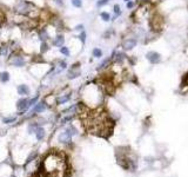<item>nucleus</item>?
<instances>
[{
  "mask_svg": "<svg viewBox=\"0 0 188 177\" xmlns=\"http://www.w3.org/2000/svg\"><path fill=\"white\" fill-rule=\"evenodd\" d=\"M12 12L15 15H20L28 19H39L41 11L32 0H15L12 6Z\"/></svg>",
  "mask_w": 188,
  "mask_h": 177,
  "instance_id": "1",
  "label": "nucleus"
},
{
  "mask_svg": "<svg viewBox=\"0 0 188 177\" xmlns=\"http://www.w3.org/2000/svg\"><path fill=\"white\" fill-rule=\"evenodd\" d=\"M7 64L10 66H13V67H18V69H21V67H25L26 65L28 64V59H27V56H25L24 52L21 47H15V49L11 50V53L8 54V57L6 59Z\"/></svg>",
  "mask_w": 188,
  "mask_h": 177,
  "instance_id": "2",
  "label": "nucleus"
},
{
  "mask_svg": "<svg viewBox=\"0 0 188 177\" xmlns=\"http://www.w3.org/2000/svg\"><path fill=\"white\" fill-rule=\"evenodd\" d=\"M165 24H166L165 15L156 10L152 11L150 18H148V27H150V30H152V31H154V32L160 35L164 31Z\"/></svg>",
  "mask_w": 188,
  "mask_h": 177,
  "instance_id": "3",
  "label": "nucleus"
},
{
  "mask_svg": "<svg viewBox=\"0 0 188 177\" xmlns=\"http://www.w3.org/2000/svg\"><path fill=\"white\" fill-rule=\"evenodd\" d=\"M139 43H140V39L136 37L134 31H133V30H130V31H127V35H124V37L121 38L120 49L124 50L125 52H132V51L139 45Z\"/></svg>",
  "mask_w": 188,
  "mask_h": 177,
  "instance_id": "4",
  "label": "nucleus"
},
{
  "mask_svg": "<svg viewBox=\"0 0 188 177\" xmlns=\"http://www.w3.org/2000/svg\"><path fill=\"white\" fill-rule=\"evenodd\" d=\"M146 60L150 63V65H159L162 63V54L160 53L159 51H155V50H150L145 53Z\"/></svg>",
  "mask_w": 188,
  "mask_h": 177,
  "instance_id": "5",
  "label": "nucleus"
},
{
  "mask_svg": "<svg viewBox=\"0 0 188 177\" xmlns=\"http://www.w3.org/2000/svg\"><path fill=\"white\" fill-rule=\"evenodd\" d=\"M75 135H78V130L75 129V126L68 125L67 128L65 129V131L59 135V141L61 143H68Z\"/></svg>",
  "mask_w": 188,
  "mask_h": 177,
  "instance_id": "6",
  "label": "nucleus"
},
{
  "mask_svg": "<svg viewBox=\"0 0 188 177\" xmlns=\"http://www.w3.org/2000/svg\"><path fill=\"white\" fill-rule=\"evenodd\" d=\"M48 29L49 27H47V26H40L37 29V38L40 43L41 41H51V39L53 38V35H51Z\"/></svg>",
  "mask_w": 188,
  "mask_h": 177,
  "instance_id": "7",
  "label": "nucleus"
},
{
  "mask_svg": "<svg viewBox=\"0 0 188 177\" xmlns=\"http://www.w3.org/2000/svg\"><path fill=\"white\" fill-rule=\"evenodd\" d=\"M51 45H52V47H57V49H60L61 46L65 45L66 43V38H65V33L64 32H57L55 35H54L53 38L51 39Z\"/></svg>",
  "mask_w": 188,
  "mask_h": 177,
  "instance_id": "8",
  "label": "nucleus"
},
{
  "mask_svg": "<svg viewBox=\"0 0 188 177\" xmlns=\"http://www.w3.org/2000/svg\"><path fill=\"white\" fill-rule=\"evenodd\" d=\"M112 64H113V62H112V58L109 57V56H108V57H106V58L100 59V63L97 65L95 70H97L98 72H104V71H107V70H109V67L112 66Z\"/></svg>",
  "mask_w": 188,
  "mask_h": 177,
  "instance_id": "9",
  "label": "nucleus"
},
{
  "mask_svg": "<svg viewBox=\"0 0 188 177\" xmlns=\"http://www.w3.org/2000/svg\"><path fill=\"white\" fill-rule=\"evenodd\" d=\"M79 77H81V69H72V67H68L66 70V78L68 80H74L78 79Z\"/></svg>",
  "mask_w": 188,
  "mask_h": 177,
  "instance_id": "10",
  "label": "nucleus"
},
{
  "mask_svg": "<svg viewBox=\"0 0 188 177\" xmlns=\"http://www.w3.org/2000/svg\"><path fill=\"white\" fill-rule=\"evenodd\" d=\"M28 100H29V98H27V97H23V98L18 99V102H17V104H15V106H17V109H18V111H19V112H25L26 110H28L29 109Z\"/></svg>",
  "mask_w": 188,
  "mask_h": 177,
  "instance_id": "11",
  "label": "nucleus"
},
{
  "mask_svg": "<svg viewBox=\"0 0 188 177\" xmlns=\"http://www.w3.org/2000/svg\"><path fill=\"white\" fill-rule=\"evenodd\" d=\"M112 12H113V14H112L111 23H115L116 20L122 15V8H121L120 4H114L113 7H112Z\"/></svg>",
  "mask_w": 188,
  "mask_h": 177,
  "instance_id": "12",
  "label": "nucleus"
},
{
  "mask_svg": "<svg viewBox=\"0 0 188 177\" xmlns=\"http://www.w3.org/2000/svg\"><path fill=\"white\" fill-rule=\"evenodd\" d=\"M11 53V45L7 41L0 43V58L7 59L8 54Z\"/></svg>",
  "mask_w": 188,
  "mask_h": 177,
  "instance_id": "13",
  "label": "nucleus"
},
{
  "mask_svg": "<svg viewBox=\"0 0 188 177\" xmlns=\"http://www.w3.org/2000/svg\"><path fill=\"white\" fill-rule=\"evenodd\" d=\"M47 108H48L47 102H46L45 99H43V100H40V102H38V103L34 105L33 109H32V112H34V113H43Z\"/></svg>",
  "mask_w": 188,
  "mask_h": 177,
  "instance_id": "14",
  "label": "nucleus"
},
{
  "mask_svg": "<svg viewBox=\"0 0 188 177\" xmlns=\"http://www.w3.org/2000/svg\"><path fill=\"white\" fill-rule=\"evenodd\" d=\"M29 63L31 64H46V59L43 57V54L41 53H37L33 54L31 58H29Z\"/></svg>",
  "mask_w": 188,
  "mask_h": 177,
  "instance_id": "15",
  "label": "nucleus"
},
{
  "mask_svg": "<svg viewBox=\"0 0 188 177\" xmlns=\"http://www.w3.org/2000/svg\"><path fill=\"white\" fill-rule=\"evenodd\" d=\"M116 35V31L114 27H108V29H106L104 32H102V35H101V38L102 39H105V40H109L112 39L114 35Z\"/></svg>",
  "mask_w": 188,
  "mask_h": 177,
  "instance_id": "16",
  "label": "nucleus"
},
{
  "mask_svg": "<svg viewBox=\"0 0 188 177\" xmlns=\"http://www.w3.org/2000/svg\"><path fill=\"white\" fill-rule=\"evenodd\" d=\"M17 91H18V94L24 96V97H26V96H28V94H31V88H29V86L26 85V84H20V85H18Z\"/></svg>",
  "mask_w": 188,
  "mask_h": 177,
  "instance_id": "17",
  "label": "nucleus"
},
{
  "mask_svg": "<svg viewBox=\"0 0 188 177\" xmlns=\"http://www.w3.org/2000/svg\"><path fill=\"white\" fill-rule=\"evenodd\" d=\"M52 49V45L49 41H41L40 43V46H39V53L41 54H46L48 53L49 51Z\"/></svg>",
  "mask_w": 188,
  "mask_h": 177,
  "instance_id": "18",
  "label": "nucleus"
},
{
  "mask_svg": "<svg viewBox=\"0 0 188 177\" xmlns=\"http://www.w3.org/2000/svg\"><path fill=\"white\" fill-rule=\"evenodd\" d=\"M72 98V94L71 92H68V94H61V96H59L57 100H55V103L58 104V105H63V104H66L68 103L69 100Z\"/></svg>",
  "mask_w": 188,
  "mask_h": 177,
  "instance_id": "19",
  "label": "nucleus"
},
{
  "mask_svg": "<svg viewBox=\"0 0 188 177\" xmlns=\"http://www.w3.org/2000/svg\"><path fill=\"white\" fill-rule=\"evenodd\" d=\"M92 58L93 59H102L104 58V51H102L101 47H98V46H95V47H93L92 49Z\"/></svg>",
  "mask_w": 188,
  "mask_h": 177,
  "instance_id": "20",
  "label": "nucleus"
},
{
  "mask_svg": "<svg viewBox=\"0 0 188 177\" xmlns=\"http://www.w3.org/2000/svg\"><path fill=\"white\" fill-rule=\"evenodd\" d=\"M99 18H100L101 21H104V23H111L112 14L108 11H101V12L99 13Z\"/></svg>",
  "mask_w": 188,
  "mask_h": 177,
  "instance_id": "21",
  "label": "nucleus"
},
{
  "mask_svg": "<svg viewBox=\"0 0 188 177\" xmlns=\"http://www.w3.org/2000/svg\"><path fill=\"white\" fill-rule=\"evenodd\" d=\"M10 79H11V74L8 71H6V70L0 71V83H3V84L8 83Z\"/></svg>",
  "mask_w": 188,
  "mask_h": 177,
  "instance_id": "22",
  "label": "nucleus"
},
{
  "mask_svg": "<svg viewBox=\"0 0 188 177\" xmlns=\"http://www.w3.org/2000/svg\"><path fill=\"white\" fill-rule=\"evenodd\" d=\"M79 41H80V44H81V46H85V44H86L87 41V32L86 30L85 31H82V32H80V33H78V35L75 37Z\"/></svg>",
  "mask_w": 188,
  "mask_h": 177,
  "instance_id": "23",
  "label": "nucleus"
},
{
  "mask_svg": "<svg viewBox=\"0 0 188 177\" xmlns=\"http://www.w3.org/2000/svg\"><path fill=\"white\" fill-rule=\"evenodd\" d=\"M59 53L61 54V56H64L65 58H68L71 56V49L68 46H66V45H64V46H61L59 49Z\"/></svg>",
  "mask_w": 188,
  "mask_h": 177,
  "instance_id": "24",
  "label": "nucleus"
},
{
  "mask_svg": "<svg viewBox=\"0 0 188 177\" xmlns=\"http://www.w3.org/2000/svg\"><path fill=\"white\" fill-rule=\"evenodd\" d=\"M112 3V0H97L95 1V7L97 8H102V7H106Z\"/></svg>",
  "mask_w": 188,
  "mask_h": 177,
  "instance_id": "25",
  "label": "nucleus"
},
{
  "mask_svg": "<svg viewBox=\"0 0 188 177\" xmlns=\"http://www.w3.org/2000/svg\"><path fill=\"white\" fill-rule=\"evenodd\" d=\"M57 8H64L66 6V0H48Z\"/></svg>",
  "mask_w": 188,
  "mask_h": 177,
  "instance_id": "26",
  "label": "nucleus"
},
{
  "mask_svg": "<svg viewBox=\"0 0 188 177\" xmlns=\"http://www.w3.org/2000/svg\"><path fill=\"white\" fill-rule=\"evenodd\" d=\"M39 126H40V125L38 124V122L29 123L28 124V128H27V131H28L29 135H32V133H35V131H37V129H38Z\"/></svg>",
  "mask_w": 188,
  "mask_h": 177,
  "instance_id": "27",
  "label": "nucleus"
},
{
  "mask_svg": "<svg viewBox=\"0 0 188 177\" xmlns=\"http://www.w3.org/2000/svg\"><path fill=\"white\" fill-rule=\"evenodd\" d=\"M45 129L43 128V126H39L38 129H37V131H35V136H37V139L38 141H41V139H43V137H45Z\"/></svg>",
  "mask_w": 188,
  "mask_h": 177,
  "instance_id": "28",
  "label": "nucleus"
},
{
  "mask_svg": "<svg viewBox=\"0 0 188 177\" xmlns=\"http://www.w3.org/2000/svg\"><path fill=\"white\" fill-rule=\"evenodd\" d=\"M69 3L74 8H82V6H84L82 0H69Z\"/></svg>",
  "mask_w": 188,
  "mask_h": 177,
  "instance_id": "29",
  "label": "nucleus"
},
{
  "mask_svg": "<svg viewBox=\"0 0 188 177\" xmlns=\"http://www.w3.org/2000/svg\"><path fill=\"white\" fill-rule=\"evenodd\" d=\"M136 3H135L134 0H130V1H128V3H126V10L127 11H133L136 8Z\"/></svg>",
  "mask_w": 188,
  "mask_h": 177,
  "instance_id": "30",
  "label": "nucleus"
},
{
  "mask_svg": "<svg viewBox=\"0 0 188 177\" xmlns=\"http://www.w3.org/2000/svg\"><path fill=\"white\" fill-rule=\"evenodd\" d=\"M39 102V94H37V96H34V97H32V98H29L28 100V106L29 108H33L35 104Z\"/></svg>",
  "mask_w": 188,
  "mask_h": 177,
  "instance_id": "31",
  "label": "nucleus"
},
{
  "mask_svg": "<svg viewBox=\"0 0 188 177\" xmlns=\"http://www.w3.org/2000/svg\"><path fill=\"white\" fill-rule=\"evenodd\" d=\"M73 117H74V116H73V115H66V116H65V117L63 118V119H61V121H60V123L63 124H67V123H69V122H72V119H73Z\"/></svg>",
  "mask_w": 188,
  "mask_h": 177,
  "instance_id": "32",
  "label": "nucleus"
},
{
  "mask_svg": "<svg viewBox=\"0 0 188 177\" xmlns=\"http://www.w3.org/2000/svg\"><path fill=\"white\" fill-rule=\"evenodd\" d=\"M15 121H17V117H4L3 118V123L4 124H12L14 123Z\"/></svg>",
  "mask_w": 188,
  "mask_h": 177,
  "instance_id": "33",
  "label": "nucleus"
},
{
  "mask_svg": "<svg viewBox=\"0 0 188 177\" xmlns=\"http://www.w3.org/2000/svg\"><path fill=\"white\" fill-rule=\"evenodd\" d=\"M73 31L77 32V33H80L82 31H85V25L84 24H77L74 27H73Z\"/></svg>",
  "mask_w": 188,
  "mask_h": 177,
  "instance_id": "34",
  "label": "nucleus"
},
{
  "mask_svg": "<svg viewBox=\"0 0 188 177\" xmlns=\"http://www.w3.org/2000/svg\"><path fill=\"white\" fill-rule=\"evenodd\" d=\"M68 67H72V69H81V62H74V63H72V64L69 65Z\"/></svg>",
  "mask_w": 188,
  "mask_h": 177,
  "instance_id": "35",
  "label": "nucleus"
},
{
  "mask_svg": "<svg viewBox=\"0 0 188 177\" xmlns=\"http://www.w3.org/2000/svg\"><path fill=\"white\" fill-rule=\"evenodd\" d=\"M135 3H136V5H146V4H150V0H134Z\"/></svg>",
  "mask_w": 188,
  "mask_h": 177,
  "instance_id": "36",
  "label": "nucleus"
},
{
  "mask_svg": "<svg viewBox=\"0 0 188 177\" xmlns=\"http://www.w3.org/2000/svg\"><path fill=\"white\" fill-rule=\"evenodd\" d=\"M35 156H37V153H33V155H32V156H29V157L27 158V163H29V162H31V161H32V159H33V158L35 157Z\"/></svg>",
  "mask_w": 188,
  "mask_h": 177,
  "instance_id": "37",
  "label": "nucleus"
},
{
  "mask_svg": "<svg viewBox=\"0 0 188 177\" xmlns=\"http://www.w3.org/2000/svg\"><path fill=\"white\" fill-rule=\"evenodd\" d=\"M122 1H124V3L126 4V3H128V1H130V0H122Z\"/></svg>",
  "mask_w": 188,
  "mask_h": 177,
  "instance_id": "38",
  "label": "nucleus"
}]
</instances>
